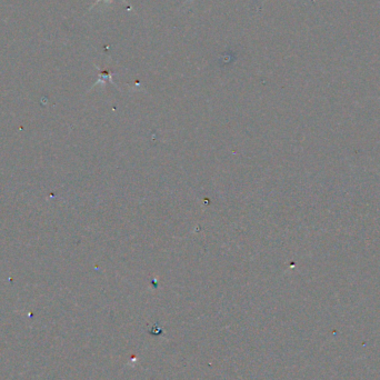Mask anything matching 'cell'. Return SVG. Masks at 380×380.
Returning a JSON list of instances; mask_svg holds the SVG:
<instances>
[{"label": "cell", "instance_id": "6da1fadb", "mask_svg": "<svg viewBox=\"0 0 380 380\" xmlns=\"http://www.w3.org/2000/svg\"><path fill=\"white\" fill-rule=\"evenodd\" d=\"M99 2H100V0H98V2H97V3H99Z\"/></svg>", "mask_w": 380, "mask_h": 380}]
</instances>
